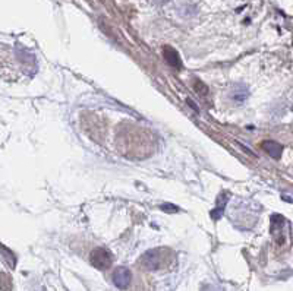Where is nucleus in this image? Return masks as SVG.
<instances>
[{"instance_id": "nucleus-1", "label": "nucleus", "mask_w": 293, "mask_h": 291, "mask_svg": "<svg viewBox=\"0 0 293 291\" xmlns=\"http://www.w3.org/2000/svg\"><path fill=\"white\" fill-rule=\"evenodd\" d=\"M112 262H113V255L106 247H97L95 250H92V253H91V263L97 269L104 271V269L110 268Z\"/></svg>"}, {"instance_id": "nucleus-2", "label": "nucleus", "mask_w": 293, "mask_h": 291, "mask_svg": "<svg viewBox=\"0 0 293 291\" xmlns=\"http://www.w3.org/2000/svg\"><path fill=\"white\" fill-rule=\"evenodd\" d=\"M141 265L147 269V271H157L161 268V256H160V250H148L145 252L141 257Z\"/></svg>"}, {"instance_id": "nucleus-3", "label": "nucleus", "mask_w": 293, "mask_h": 291, "mask_svg": "<svg viewBox=\"0 0 293 291\" xmlns=\"http://www.w3.org/2000/svg\"><path fill=\"white\" fill-rule=\"evenodd\" d=\"M113 282H115V285H116L118 288H121V290L128 288L129 284H131V272H129V269L125 268V266L118 268V269L113 272Z\"/></svg>"}, {"instance_id": "nucleus-4", "label": "nucleus", "mask_w": 293, "mask_h": 291, "mask_svg": "<svg viewBox=\"0 0 293 291\" xmlns=\"http://www.w3.org/2000/svg\"><path fill=\"white\" fill-rule=\"evenodd\" d=\"M163 54H164V59L166 62L172 66V68H182V60H180V56L179 53L176 52L173 47L170 46H166L164 50H163Z\"/></svg>"}, {"instance_id": "nucleus-5", "label": "nucleus", "mask_w": 293, "mask_h": 291, "mask_svg": "<svg viewBox=\"0 0 293 291\" xmlns=\"http://www.w3.org/2000/svg\"><path fill=\"white\" fill-rule=\"evenodd\" d=\"M261 148L273 158H280L283 154V147L278 142H274V140H264L261 143Z\"/></svg>"}, {"instance_id": "nucleus-6", "label": "nucleus", "mask_w": 293, "mask_h": 291, "mask_svg": "<svg viewBox=\"0 0 293 291\" xmlns=\"http://www.w3.org/2000/svg\"><path fill=\"white\" fill-rule=\"evenodd\" d=\"M248 95H249V91H248V88L243 85L236 86V89L232 92V98L233 100H236V101H245L246 98H248Z\"/></svg>"}, {"instance_id": "nucleus-7", "label": "nucleus", "mask_w": 293, "mask_h": 291, "mask_svg": "<svg viewBox=\"0 0 293 291\" xmlns=\"http://www.w3.org/2000/svg\"><path fill=\"white\" fill-rule=\"evenodd\" d=\"M2 255L5 257L6 263L11 266V268H15L17 266V256L14 255V252L11 249H8L6 246H2Z\"/></svg>"}, {"instance_id": "nucleus-8", "label": "nucleus", "mask_w": 293, "mask_h": 291, "mask_svg": "<svg viewBox=\"0 0 293 291\" xmlns=\"http://www.w3.org/2000/svg\"><path fill=\"white\" fill-rule=\"evenodd\" d=\"M11 278L6 274H0V288L3 291H11Z\"/></svg>"}, {"instance_id": "nucleus-9", "label": "nucleus", "mask_w": 293, "mask_h": 291, "mask_svg": "<svg viewBox=\"0 0 293 291\" xmlns=\"http://www.w3.org/2000/svg\"><path fill=\"white\" fill-rule=\"evenodd\" d=\"M161 209H169L170 212H176V211H177V208H176V206H172V205H163L161 206Z\"/></svg>"}, {"instance_id": "nucleus-10", "label": "nucleus", "mask_w": 293, "mask_h": 291, "mask_svg": "<svg viewBox=\"0 0 293 291\" xmlns=\"http://www.w3.org/2000/svg\"><path fill=\"white\" fill-rule=\"evenodd\" d=\"M203 291H219L216 287H211V285H208V287H204V290Z\"/></svg>"}]
</instances>
